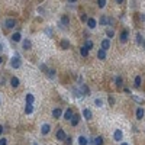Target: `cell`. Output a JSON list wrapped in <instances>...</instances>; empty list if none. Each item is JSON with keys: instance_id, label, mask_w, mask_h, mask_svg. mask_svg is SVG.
I'll return each instance as SVG.
<instances>
[{"instance_id": "cell-33", "label": "cell", "mask_w": 145, "mask_h": 145, "mask_svg": "<svg viewBox=\"0 0 145 145\" xmlns=\"http://www.w3.org/2000/svg\"><path fill=\"white\" fill-rule=\"evenodd\" d=\"M97 6L100 9H103L104 6H106V0H97Z\"/></svg>"}, {"instance_id": "cell-38", "label": "cell", "mask_w": 145, "mask_h": 145, "mask_svg": "<svg viewBox=\"0 0 145 145\" xmlns=\"http://www.w3.org/2000/svg\"><path fill=\"white\" fill-rule=\"evenodd\" d=\"M80 19L83 20V22H87V19H89V17H87V15H81V16H80Z\"/></svg>"}, {"instance_id": "cell-15", "label": "cell", "mask_w": 145, "mask_h": 145, "mask_svg": "<svg viewBox=\"0 0 145 145\" xmlns=\"http://www.w3.org/2000/svg\"><path fill=\"white\" fill-rule=\"evenodd\" d=\"M20 39H22L20 32H15V34L12 35V41H13V42H20Z\"/></svg>"}, {"instance_id": "cell-3", "label": "cell", "mask_w": 145, "mask_h": 145, "mask_svg": "<svg viewBox=\"0 0 145 145\" xmlns=\"http://www.w3.org/2000/svg\"><path fill=\"white\" fill-rule=\"evenodd\" d=\"M3 25H5L7 29H12V28H15V26H16V20H15V19H6Z\"/></svg>"}, {"instance_id": "cell-8", "label": "cell", "mask_w": 145, "mask_h": 145, "mask_svg": "<svg viewBox=\"0 0 145 145\" xmlns=\"http://www.w3.org/2000/svg\"><path fill=\"white\" fill-rule=\"evenodd\" d=\"M61 115H63V109H61V107H55V109L52 110V116H54L55 119L61 118Z\"/></svg>"}, {"instance_id": "cell-29", "label": "cell", "mask_w": 145, "mask_h": 145, "mask_svg": "<svg viewBox=\"0 0 145 145\" xmlns=\"http://www.w3.org/2000/svg\"><path fill=\"white\" fill-rule=\"evenodd\" d=\"M115 83H116V86H118V87H122V86H123V80H122V77H116Z\"/></svg>"}, {"instance_id": "cell-17", "label": "cell", "mask_w": 145, "mask_h": 145, "mask_svg": "<svg viewBox=\"0 0 145 145\" xmlns=\"http://www.w3.org/2000/svg\"><path fill=\"white\" fill-rule=\"evenodd\" d=\"M22 46H23V49H26V51H28V49H31V48H32V42H31L29 39H25L22 42Z\"/></svg>"}, {"instance_id": "cell-45", "label": "cell", "mask_w": 145, "mask_h": 145, "mask_svg": "<svg viewBox=\"0 0 145 145\" xmlns=\"http://www.w3.org/2000/svg\"><path fill=\"white\" fill-rule=\"evenodd\" d=\"M70 3H75V2H77V0H68Z\"/></svg>"}, {"instance_id": "cell-34", "label": "cell", "mask_w": 145, "mask_h": 145, "mask_svg": "<svg viewBox=\"0 0 145 145\" xmlns=\"http://www.w3.org/2000/svg\"><path fill=\"white\" fill-rule=\"evenodd\" d=\"M94 104H96L97 107H102V106H103V102H102V99H96V100H94Z\"/></svg>"}, {"instance_id": "cell-5", "label": "cell", "mask_w": 145, "mask_h": 145, "mask_svg": "<svg viewBox=\"0 0 145 145\" xmlns=\"http://www.w3.org/2000/svg\"><path fill=\"white\" fill-rule=\"evenodd\" d=\"M113 138H115V141H118V142H121L122 138H123V132H122L121 129H116L115 133H113Z\"/></svg>"}, {"instance_id": "cell-41", "label": "cell", "mask_w": 145, "mask_h": 145, "mask_svg": "<svg viewBox=\"0 0 145 145\" xmlns=\"http://www.w3.org/2000/svg\"><path fill=\"white\" fill-rule=\"evenodd\" d=\"M109 103H110V104H115V99H113V97H109Z\"/></svg>"}, {"instance_id": "cell-30", "label": "cell", "mask_w": 145, "mask_h": 145, "mask_svg": "<svg viewBox=\"0 0 145 145\" xmlns=\"http://www.w3.org/2000/svg\"><path fill=\"white\" fill-rule=\"evenodd\" d=\"M84 46H86L87 49H92L93 48V42L90 39H86V42H84Z\"/></svg>"}, {"instance_id": "cell-14", "label": "cell", "mask_w": 145, "mask_h": 145, "mask_svg": "<svg viewBox=\"0 0 145 145\" xmlns=\"http://www.w3.org/2000/svg\"><path fill=\"white\" fill-rule=\"evenodd\" d=\"M10 84H12V87H13V89H17V87H19V84H20V81H19V78H17V77H12Z\"/></svg>"}, {"instance_id": "cell-6", "label": "cell", "mask_w": 145, "mask_h": 145, "mask_svg": "<svg viewBox=\"0 0 145 145\" xmlns=\"http://www.w3.org/2000/svg\"><path fill=\"white\" fill-rule=\"evenodd\" d=\"M67 135H65V131L64 129H58L57 131V139L58 141H65Z\"/></svg>"}, {"instance_id": "cell-20", "label": "cell", "mask_w": 145, "mask_h": 145, "mask_svg": "<svg viewBox=\"0 0 145 145\" xmlns=\"http://www.w3.org/2000/svg\"><path fill=\"white\" fill-rule=\"evenodd\" d=\"M106 52H107V51H104V49L100 48L99 52H97V58H99V60H104V58H106Z\"/></svg>"}, {"instance_id": "cell-48", "label": "cell", "mask_w": 145, "mask_h": 145, "mask_svg": "<svg viewBox=\"0 0 145 145\" xmlns=\"http://www.w3.org/2000/svg\"><path fill=\"white\" fill-rule=\"evenodd\" d=\"M34 145H38V142H34Z\"/></svg>"}, {"instance_id": "cell-9", "label": "cell", "mask_w": 145, "mask_h": 145, "mask_svg": "<svg viewBox=\"0 0 145 145\" xmlns=\"http://www.w3.org/2000/svg\"><path fill=\"white\" fill-rule=\"evenodd\" d=\"M83 116H84V119H87V121H90L93 118V113L90 109H83Z\"/></svg>"}, {"instance_id": "cell-37", "label": "cell", "mask_w": 145, "mask_h": 145, "mask_svg": "<svg viewBox=\"0 0 145 145\" xmlns=\"http://www.w3.org/2000/svg\"><path fill=\"white\" fill-rule=\"evenodd\" d=\"M0 145H7V139L2 138V139H0Z\"/></svg>"}, {"instance_id": "cell-27", "label": "cell", "mask_w": 145, "mask_h": 145, "mask_svg": "<svg viewBox=\"0 0 145 145\" xmlns=\"http://www.w3.org/2000/svg\"><path fill=\"white\" fill-rule=\"evenodd\" d=\"M93 144L94 145H103V138H102V136H96Z\"/></svg>"}, {"instance_id": "cell-1", "label": "cell", "mask_w": 145, "mask_h": 145, "mask_svg": "<svg viewBox=\"0 0 145 145\" xmlns=\"http://www.w3.org/2000/svg\"><path fill=\"white\" fill-rule=\"evenodd\" d=\"M20 57H19V55H15V57H12V60H10V67L12 68H19V67H20Z\"/></svg>"}, {"instance_id": "cell-2", "label": "cell", "mask_w": 145, "mask_h": 145, "mask_svg": "<svg viewBox=\"0 0 145 145\" xmlns=\"http://www.w3.org/2000/svg\"><path fill=\"white\" fill-rule=\"evenodd\" d=\"M49 132H51V125H49V123H44V125L41 126V133H42V135H48Z\"/></svg>"}, {"instance_id": "cell-46", "label": "cell", "mask_w": 145, "mask_h": 145, "mask_svg": "<svg viewBox=\"0 0 145 145\" xmlns=\"http://www.w3.org/2000/svg\"><path fill=\"white\" fill-rule=\"evenodd\" d=\"M121 145H129V144H126V142H122V144Z\"/></svg>"}, {"instance_id": "cell-40", "label": "cell", "mask_w": 145, "mask_h": 145, "mask_svg": "<svg viewBox=\"0 0 145 145\" xmlns=\"http://www.w3.org/2000/svg\"><path fill=\"white\" fill-rule=\"evenodd\" d=\"M45 32H46V35H49V36H52V31H51V29H46Z\"/></svg>"}, {"instance_id": "cell-43", "label": "cell", "mask_w": 145, "mask_h": 145, "mask_svg": "<svg viewBox=\"0 0 145 145\" xmlns=\"http://www.w3.org/2000/svg\"><path fill=\"white\" fill-rule=\"evenodd\" d=\"M2 132H3V126L0 125V135H2Z\"/></svg>"}, {"instance_id": "cell-26", "label": "cell", "mask_w": 145, "mask_h": 145, "mask_svg": "<svg viewBox=\"0 0 145 145\" xmlns=\"http://www.w3.org/2000/svg\"><path fill=\"white\" fill-rule=\"evenodd\" d=\"M89 144V141H87L86 136H80L78 138V145H87Z\"/></svg>"}, {"instance_id": "cell-13", "label": "cell", "mask_w": 145, "mask_h": 145, "mask_svg": "<svg viewBox=\"0 0 145 145\" xmlns=\"http://www.w3.org/2000/svg\"><path fill=\"white\" fill-rule=\"evenodd\" d=\"M78 122H80V116H78V115H73V118H71L70 123H71L73 126H77V125H78Z\"/></svg>"}, {"instance_id": "cell-7", "label": "cell", "mask_w": 145, "mask_h": 145, "mask_svg": "<svg viewBox=\"0 0 145 145\" xmlns=\"http://www.w3.org/2000/svg\"><path fill=\"white\" fill-rule=\"evenodd\" d=\"M87 26H89L90 29H94L96 26H97V20L93 19V17H89V19H87Z\"/></svg>"}, {"instance_id": "cell-36", "label": "cell", "mask_w": 145, "mask_h": 145, "mask_svg": "<svg viewBox=\"0 0 145 145\" xmlns=\"http://www.w3.org/2000/svg\"><path fill=\"white\" fill-rule=\"evenodd\" d=\"M131 96H132V94H131ZM132 99L135 100V102H138V103H141V104L144 103V99H139L138 96H132Z\"/></svg>"}, {"instance_id": "cell-24", "label": "cell", "mask_w": 145, "mask_h": 145, "mask_svg": "<svg viewBox=\"0 0 145 145\" xmlns=\"http://www.w3.org/2000/svg\"><path fill=\"white\" fill-rule=\"evenodd\" d=\"M71 92H73V94H74V97H81V92L77 89V87H73Z\"/></svg>"}, {"instance_id": "cell-31", "label": "cell", "mask_w": 145, "mask_h": 145, "mask_svg": "<svg viewBox=\"0 0 145 145\" xmlns=\"http://www.w3.org/2000/svg\"><path fill=\"white\" fill-rule=\"evenodd\" d=\"M113 35H115V31H113V29H107V31H106V36H107V38H113Z\"/></svg>"}, {"instance_id": "cell-23", "label": "cell", "mask_w": 145, "mask_h": 145, "mask_svg": "<svg viewBox=\"0 0 145 145\" xmlns=\"http://www.w3.org/2000/svg\"><path fill=\"white\" fill-rule=\"evenodd\" d=\"M80 54H81V57H87V55H89V49H87L86 46L83 45L80 48Z\"/></svg>"}, {"instance_id": "cell-22", "label": "cell", "mask_w": 145, "mask_h": 145, "mask_svg": "<svg viewBox=\"0 0 145 145\" xmlns=\"http://www.w3.org/2000/svg\"><path fill=\"white\" fill-rule=\"evenodd\" d=\"M34 102H35L34 94H31V93H28V94H26V103H28V104H32Z\"/></svg>"}, {"instance_id": "cell-28", "label": "cell", "mask_w": 145, "mask_h": 145, "mask_svg": "<svg viewBox=\"0 0 145 145\" xmlns=\"http://www.w3.org/2000/svg\"><path fill=\"white\" fill-rule=\"evenodd\" d=\"M141 83H142L141 75H136V77H135V87H141Z\"/></svg>"}, {"instance_id": "cell-18", "label": "cell", "mask_w": 145, "mask_h": 145, "mask_svg": "<svg viewBox=\"0 0 145 145\" xmlns=\"http://www.w3.org/2000/svg\"><path fill=\"white\" fill-rule=\"evenodd\" d=\"M144 115H145L144 109H142V107H138V109H136V119H138V121H141V119L144 118Z\"/></svg>"}, {"instance_id": "cell-25", "label": "cell", "mask_w": 145, "mask_h": 145, "mask_svg": "<svg viewBox=\"0 0 145 145\" xmlns=\"http://www.w3.org/2000/svg\"><path fill=\"white\" fill-rule=\"evenodd\" d=\"M46 75H48L49 78H55V70H54V68L46 70Z\"/></svg>"}, {"instance_id": "cell-10", "label": "cell", "mask_w": 145, "mask_h": 145, "mask_svg": "<svg viewBox=\"0 0 145 145\" xmlns=\"http://www.w3.org/2000/svg\"><path fill=\"white\" fill-rule=\"evenodd\" d=\"M119 38H121L122 44H125V42L128 41V38H129V32H128V31H122V34H121V36H119Z\"/></svg>"}, {"instance_id": "cell-11", "label": "cell", "mask_w": 145, "mask_h": 145, "mask_svg": "<svg viewBox=\"0 0 145 145\" xmlns=\"http://www.w3.org/2000/svg\"><path fill=\"white\" fill-rule=\"evenodd\" d=\"M109 48H110V39H109V38H106V39L102 41V49L107 51Z\"/></svg>"}, {"instance_id": "cell-19", "label": "cell", "mask_w": 145, "mask_h": 145, "mask_svg": "<svg viewBox=\"0 0 145 145\" xmlns=\"http://www.w3.org/2000/svg\"><path fill=\"white\" fill-rule=\"evenodd\" d=\"M32 112H34V104L26 103V106H25V113H26V115H31Z\"/></svg>"}, {"instance_id": "cell-39", "label": "cell", "mask_w": 145, "mask_h": 145, "mask_svg": "<svg viewBox=\"0 0 145 145\" xmlns=\"http://www.w3.org/2000/svg\"><path fill=\"white\" fill-rule=\"evenodd\" d=\"M71 141H73V139L70 138V136H67V138H65V144H67V145H71Z\"/></svg>"}, {"instance_id": "cell-47", "label": "cell", "mask_w": 145, "mask_h": 145, "mask_svg": "<svg viewBox=\"0 0 145 145\" xmlns=\"http://www.w3.org/2000/svg\"><path fill=\"white\" fill-rule=\"evenodd\" d=\"M2 63H3V58L0 57V64H2Z\"/></svg>"}, {"instance_id": "cell-16", "label": "cell", "mask_w": 145, "mask_h": 145, "mask_svg": "<svg viewBox=\"0 0 145 145\" xmlns=\"http://www.w3.org/2000/svg\"><path fill=\"white\" fill-rule=\"evenodd\" d=\"M71 118H73V109H67L65 113H64V119L65 121H71Z\"/></svg>"}, {"instance_id": "cell-44", "label": "cell", "mask_w": 145, "mask_h": 145, "mask_svg": "<svg viewBox=\"0 0 145 145\" xmlns=\"http://www.w3.org/2000/svg\"><path fill=\"white\" fill-rule=\"evenodd\" d=\"M3 51V44H0V52Z\"/></svg>"}, {"instance_id": "cell-42", "label": "cell", "mask_w": 145, "mask_h": 145, "mask_svg": "<svg viewBox=\"0 0 145 145\" xmlns=\"http://www.w3.org/2000/svg\"><path fill=\"white\" fill-rule=\"evenodd\" d=\"M125 0H116V3H123Z\"/></svg>"}, {"instance_id": "cell-35", "label": "cell", "mask_w": 145, "mask_h": 145, "mask_svg": "<svg viewBox=\"0 0 145 145\" xmlns=\"http://www.w3.org/2000/svg\"><path fill=\"white\" fill-rule=\"evenodd\" d=\"M136 42H138L139 45H141V44L144 42V38H142V35H141V34H138V35H136Z\"/></svg>"}, {"instance_id": "cell-4", "label": "cell", "mask_w": 145, "mask_h": 145, "mask_svg": "<svg viewBox=\"0 0 145 145\" xmlns=\"http://www.w3.org/2000/svg\"><path fill=\"white\" fill-rule=\"evenodd\" d=\"M58 25H60V26H63V28H67V26L70 25V19H68V16H63L61 19H60Z\"/></svg>"}, {"instance_id": "cell-21", "label": "cell", "mask_w": 145, "mask_h": 145, "mask_svg": "<svg viewBox=\"0 0 145 145\" xmlns=\"http://www.w3.org/2000/svg\"><path fill=\"white\" fill-rule=\"evenodd\" d=\"M60 45H61V49H68V48H70V42L67 39H63Z\"/></svg>"}, {"instance_id": "cell-32", "label": "cell", "mask_w": 145, "mask_h": 145, "mask_svg": "<svg viewBox=\"0 0 145 145\" xmlns=\"http://www.w3.org/2000/svg\"><path fill=\"white\" fill-rule=\"evenodd\" d=\"M99 23H100V25H103V26H104V25H107V17L102 16V17H100V20H99Z\"/></svg>"}, {"instance_id": "cell-12", "label": "cell", "mask_w": 145, "mask_h": 145, "mask_svg": "<svg viewBox=\"0 0 145 145\" xmlns=\"http://www.w3.org/2000/svg\"><path fill=\"white\" fill-rule=\"evenodd\" d=\"M80 92H81V96L84 94V96H89L90 94V90H89V87L86 86V84H81L80 86Z\"/></svg>"}]
</instances>
